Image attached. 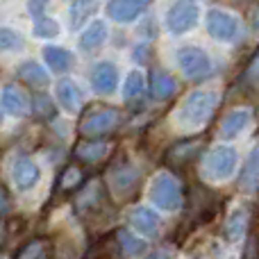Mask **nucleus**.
Here are the masks:
<instances>
[{"label":"nucleus","mask_w":259,"mask_h":259,"mask_svg":"<svg viewBox=\"0 0 259 259\" xmlns=\"http://www.w3.org/2000/svg\"><path fill=\"white\" fill-rule=\"evenodd\" d=\"M3 109L9 114V116L23 118L27 112H30V100H27V96L23 94L18 87L7 84L3 89Z\"/></svg>","instance_id":"obj_17"},{"label":"nucleus","mask_w":259,"mask_h":259,"mask_svg":"<svg viewBox=\"0 0 259 259\" xmlns=\"http://www.w3.org/2000/svg\"><path fill=\"white\" fill-rule=\"evenodd\" d=\"M114 239H116V246H118V250H121L123 257H134V255L146 250V241L139 239L137 234H132L130 230H123V228L116 230V232H114Z\"/></svg>","instance_id":"obj_24"},{"label":"nucleus","mask_w":259,"mask_h":259,"mask_svg":"<svg viewBox=\"0 0 259 259\" xmlns=\"http://www.w3.org/2000/svg\"><path fill=\"white\" fill-rule=\"evenodd\" d=\"M239 189L243 193H257L259 191V143L246 157V164L239 175Z\"/></svg>","instance_id":"obj_15"},{"label":"nucleus","mask_w":259,"mask_h":259,"mask_svg":"<svg viewBox=\"0 0 259 259\" xmlns=\"http://www.w3.org/2000/svg\"><path fill=\"white\" fill-rule=\"evenodd\" d=\"M32 32H34L36 39H53V36L59 34V25L53 21V18L41 16V18H36L34 30H32Z\"/></svg>","instance_id":"obj_31"},{"label":"nucleus","mask_w":259,"mask_h":259,"mask_svg":"<svg viewBox=\"0 0 259 259\" xmlns=\"http://www.w3.org/2000/svg\"><path fill=\"white\" fill-rule=\"evenodd\" d=\"M248 225H250V209H248V207H237V209L228 216V221H225V228H223L225 239H228L230 243L241 241L248 232Z\"/></svg>","instance_id":"obj_14"},{"label":"nucleus","mask_w":259,"mask_h":259,"mask_svg":"<svg viewBox=\"0 0 259 259\" xmlns=\"http://www.w3.org/2000/svg\"><path fill=\"white\" fill-rule=\"evenodd\" d=\"M116 82H118V71L112 62H100L94 68V73H91V87H94L96 94H103V96L114 94Z\"/></svg>","instance_id":"obj_13"},{"label":"nucleus","mask_w":259,"mask_h":259,"mask_svg":"<svg viewBox=\"0 0 259 259\" xmlns=\"http://www.w3.org/2000/svg\"><path fill=\"white\" fill-rule=\"evenodd\" d=\"M98 259H112V257H107V255H103V257H98Z\"/></svg>","instance_id":"obj_39"},{"label":"nucleus","mask_w":259,"mask_h":259,"mask_svg":"<svg viewBox=\"0 0 259 259\" xmlns=\"http://www.w3.org/2000/svg\"><path fill=\"white\" fill-rule=\"evenodd\" d=\"M198 23V5L196 3H175L168 9L166 27L170 34H184Z\"/></svg>","instance_id":"obj_10"},{"label":"nucleus","mask_w":259,"mask_h":259,"mask_svg":"<svg viewBox=\"0 0 259 259\" xmlns=\"http://www.w3.org/2000/svg\"><path fill=\"white\" fill-rule=\"evenodd\" d=\"M250 123V112L248 109H234L230 112L228 116L221 121V127H219V134L221 139H234L246 130V125Z\"/></svg>","instance_id":"obj_20"},{"label":"nucleus","mask_w":259,"mask_h":259,"mask_svg":"<svg viewBox=\"0 0 259 259\" xmlns=\"http://www.w3.org/2000/svg\"><path fill=\"white\" fill-rule=\"evenodd\" d=\"M202 148H205V139L202 137H196V139H184V141H178L166 150L164 155V161L166 166H170L173 170H182L187 168L189 164L200 157Z\"/></svg>","instance_id":"obj_5"},{"label":"nucleus","mask_w":259,"mask_h":259,"mask_svg":"<svg viewBox=\"0 0 259 259\" xmlns=\"http://www.w3.org/2000/svg\"><path fill=\"white\" fill-rule=\"evenodd\" d=\"M34 107H36V114H39L41 118H53V116H55L53 100H50L46 94H36V98H34Z\"/></svg>","instance_id":"obj_33"},{"label":"nucleus","mask_w":259,"mask_h":259,"mask_svg":"<svg viewBox=\"0 0 259 259\" xmlns=\"http://www.w3.org/2000/svg\"><path fill=\"white\" fill-rule=\"evenodd\" d=\"M178 64L189 80H202V77H207L211 73V59L207 57L205 50L196 48V46L180 48Z\"/></svg>","instance_id":"obj_7"},{"label":"nucleus","mask_w":259,"mask_h":259,"mask_svg":"<svg viewBox=\"0 0 259 259\" xmlns=\"http://www.w3.org/2000/svg\"><path fill=\"white\" fill-rule=\"evenodd\" d=\"M12 178H14V182H16V187L21 189V191H30V189L36 187L41 173H39V166H36L32 159H27V157H18V159L14 161Z\"/></svg>","instance_id":"obj_12"},{"label":"nucleus","mask_w":259,"mask_h":259,"mask_svg":"<svg viewBox=\"0 0 259 259\" xmlns=\"http://www.w3.org/2000/svg\"><path fill=\"white\" fill-rule=\"evenodd\" d=\"M175 91H178V82H175L166 71H161V68H155V71L150 73V94L155 96L157 100L173 98Z\"/></svg>","instance_id":"obj_21"},{"label":"nucleus","mask_w":259,"mask_h":259,"mask_svg":"<svg viewBox=\"0 0 259 259\" xmlns=\"http://www.w3.org/2000/svg\"><path fill=\"white\" fill-rule=\"evenodd\" d=\"M107 207V191H105V184L100 180H91L84 187L80 189L75 198V209L82 216H96L98 211H103Z\"/></svg>","instance_id":"obj_8"},{"label":"nucleus","mask_w":259,"mask_h":259,"mask_svg":"<svg viewBox=\"0 0 259 259\" xmlns=\"http://www.w3.org/2000/svg\"><path fill=\"white\" fill-rule=\"evenodd\" d=\"M219 107L216 91H193L178 109V123L184 127H202Z\"/></svg>","instance_id":"obj_1"},{"label":"nucleus","mask_w":259,"mask_h":259,"mask_svg":"<svg viewBox=\"0 0 259 259\" xmlns=\"http://www.w3.org/2000/svg\"><path fill=\"white\" fill-rule=\"evenodd\" d=\"M241 87L246 91H259V50L255 53V57L250 59V64L246 66V71H243L241 75Z\"/></svg>","instance_id":"obj_28"},{"label":"nucleus","mask_w":259,"mask_h":259,"mask_svg":"<svg viewBox=\"0 0 259 259\" xmlns=\"http://www.w3.org/2000/svg\"><path fill=\"white\" fill-rule=\"evenodd\" d=\"M207 32L216 41H237L239 39V21L223 9H209L207 14Z\"/></svg>","instance_id":"obj_9"},{"label":"nucleus","mask_w":259,"mask_h":259,"mask_svg":"<svg viewBox=\"0 0 259 259\" xmlns=\"http://www.w3.org/2000/svg\"><path fill=\"white\" fill-rule=\"evenodd\" d=\"M109 152V141H103V139H87V141H80L75 148V157L84 164H96V161L105 159V155Z\"/></svg>","instance_id":"obj_19"},{"label":"nucleus","mask_w":259,"mask_h":259,"mask_svg":"<svg viewBox=\"0 0 259 259\" xmlns=\"http://www.w3.org/2000/svg\"><path fill=\"white\" fill-rule=\"evenodd\" d=\"M44 252H46V243L39 241V239H34V241H30L21 252H18L16 259H44Z\"/></svg>","instance_id":"obj_32"},{"label":"nucleus","mask_w":259,"mask_h":259,"mask_svg":"<svg viewBox=\"0 0 259 259\" xmlns=\"http://www.w3.org/2000/svg\"><path fill=\"white\" fill-rule=\"evenodd\" d=\"M143 259H173V250L170 248H157V250L148 252Z\"/></svg>","instance_id":"obj_36"},{"label":"nucleus","mask_w":259,"mask_h":259,"mask_svg":"<svg viewBox=\"0 0 259 259\" xmlns=\"http://www.w3.org/2000/svg\"><path fill=\"white\" fill-rule=\"evenodd\" d=\"M82 187V170L77 166H68L66 170L62 173V180H59V189L64 193L73 191V189H80Z\"/></svg>","instance_id":"obj_30"},{"label":"nucleus","mask_w":259,"mask_h":259,"mask_svg":"<svg viewBox=\"0 0 259 259\" xmlns=\"http://www.w3.org/2000/svg\"><path fill=\"white\" fill-rule=\"evenodd\" d=\"M107 184L118 198H125L139 187V170L127 159H116L107 170Z\"/></svg>","instance_id":"obj_4"},{"label":"nucleus","mask_w":259,"mask_h":259,"mask_svg":"<svg viewBox=\"0 0 259 259\" xmlns=\"http://www.w3.org/2000/svg\"><path fill=\"white\" fill-rule=\"evenodd\" d=\"M25 46L23 36L16 30H9V27H0V53H12V50H21Z\"/></svg>","instance_id":"obj_29"},{"label":"nucleus","mask_w":259,"mask_h":259,"mask_svg":"<svg viewBox=\"0 0 259 259\" xmlns=\"http://www.w3.org/2000/svg\"><path fill=\"white\" fill-rule=\"evenodd\" d=\"M250 27L259 34V5L250 12Z\"/></svg>","instance_id":"obj_37"},{"label":"nucleus","mask_w":259,"mask_h":259,"mask_svg":"<svg viewBox=\"0 0 259 259\" xmlns=\"http://www.w3.org/2000/svg\"><path fill=\"white\" fill-rule=\"evenodd\" d=\"M130 225H132L137 232L146 234V237H152L159 228V216L150 209V207H137V209L130 211Z\"/></svg>","instance_id":"obj_18"},{"label":"nucleus","mask_w":259,"mask_h":259,"mask_svg":"<svg viewBox=\"0 0 259 259\" xmlns=\"http://www.w3.org/2000/svg\"><path fill=\"white\" fill-rule=\"evenodd\" d=\"M121 125V114L112 107H98L94 112H87L80 121L82 137H105Z\"/></svg>","instance_id":"obj_3"},{"label":"nucleus","mask_w":259,"mask_h":259,"mask_svg":"<svg viewBox=\"0 0 259 259\" xmlns=\"http://www.w3.org/2000/svg\"><path fill=\"white\" fill-rule=\"evenodd\" d=\"M143 89H146V80H143V73L141 71H132L125 80V89H123V98L125 103H137L141 100Z\"/></svg>","instance_id":"obj_27"},{"label":"nucleus","mask_w":259,"mask_h":259,"mask_svg":"<svg viewBox=\"0 0 259 259\" xmlns=\"http://www.w3.org/2000/svg\"><path fill=\"white\" fill-rule=\"evenodd\" d=\"M44 59L46 64H48L53 71H68V68L73 66V53H68L66 48H57V46H48V48H44Z\"/></svg>","instance_id":"obj_25"},{"label":"nucleus","mask_w":259,"mask_h":259,"mask_svg":"<svg viewBox=\"0 0 259 259\" xmlns=\"http://www.w3.org/2000/svg\"><path fill=\"white\" fill-rule=\"evenodd\" d=\"M148 7H150V3H146V0H112V3H107V16L114 18L116 23H132Z\"/></svg>","instance_id":"obj_11"},{"label":"nucleus","mask_w":259,"mask_h":259,"mask_svg":"<svg viewBox=\"0 0 259 259\" xmlns=\"http://www.w3.org/2000/svg\"><path fill=\"white\" fill-rule=\"evenodd\" d=\"M239 155L234 148L230 146H219L205 157V173L211 180H228L237 168Z\"/></svg>","instance_id":"obj_6"},{"label":"nucleus","mask_w":259,"mask_h":259,"mask_svg":"<svg viewBox=\"0 0 259 259\" xmlns=\"http://www.w3.org/2000/svg\"><path fill=\"white\" fill-rule=\"evenodd\" d=\"M9 211H12V193L0 184V216H7Z\"/></svg>","instance_id":"obj_35"},{"label":"nucleus","mask_w":259,"mask_h":259,"mask_svg":"<svg viewBox=\"0 0 259 259\" xmlns=\"http://www.w3.org/2000/svg\"><path fill=\"white\" fill-rule=\"evenodd\" d=\"M150 200L164 211H175L182 207V187L170 173H159L150 187Z\"/></svg>","instance_id":"obj_2"},{"label":"nucleus","mask_w":259,"mask_h":259,"mask_svg":"<svg viewBox=\"0 0 259 259\" xmlns=\"http://www.w3.org/2000/svg\"><path fill=\"white\" fill-rule=\"evenodd\" d=\"M0 259H9V255H5V252H0Z\"/></svg>","instance_id":"obj_38"},{"label":"nucleus","mask_w":259,"mask_h":259,"mask_svg":"<svg viewBox=\"0 0 259 259\" xmlns=\"http://www.w3.org/2000/svg\"><path fill=\"white\" fill-rule=\"evenodd\" d=\"M243 259H259V237L255 232L248 237V243H246V255Z\"/></svg>","instance_id":"obj_34"},{"label":"nucleus","mask_w":259,"mask_h":259,"mask_svg":"<svg viewBox=\"0 0 259 259\" xmlns=\"http://www.w3.org/2000/svg\"><path fill=\"white\" fill-rule=\"evenodd\" d=\"M55 94H57L59 105H62L66 112L77 114V112L82 109V100H84V96H82L80 87H77L73 80H68V77L59 80V82H57V89H55Z\"/></svg>","instance_id":"obj_16"},{"label":"nucleus","mask_w":259,"mask_h":259,"mask_svg":"<svg viewBox=\"0 0 259 259\" xmlns=\"http://www.w3.org/2000/svg\"><path fill=\"white\" fill-rule=\"evenodd\" d=\"M18 77H21L27 87H32V89H46L50 82L48 71L36 62H23L21 66H18Z\"/></svg>","instance_id":"obj_22"},{"label":"nucleus","mask_w":259,"mask_h":259,"mask_svg":"<svg viewBox=\"0 0 259 259\" xmlns=\"http://www.w3.org/2000/svg\"><path fill=\"white\" fill-rule=\"evenodd\" d=\"M107 41V25L103 21H94L80 36V48L91 53V50L100 48V46Z\"/></svg>","instance_id":"obj_23"},{"label":"nucleus","mask_w":259,"mask_h":259,"mask_svg":"<svg viewBox=\"0 0 259 259\" xmlns=\"http://www.w3.org/2000/svg\"><path fill=\"white\" fill-rule=\"evenodd\" d=\"M96 9V3L91 0H75L68 7V16H71V30H80L82 23L91 16V12Z\"/></svg>","instance_id":"obj_26"}]
</instances>
